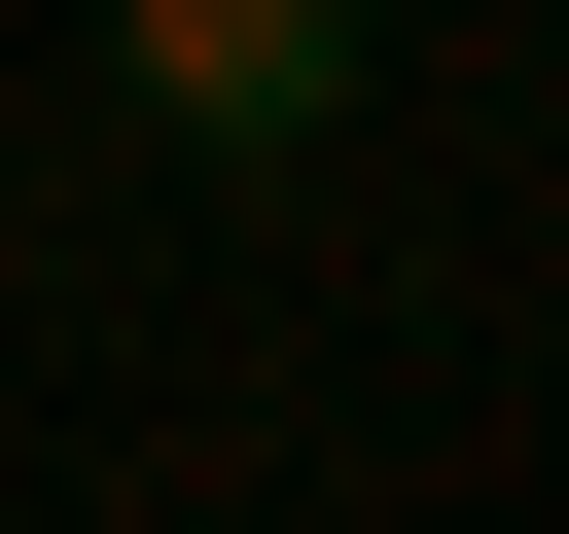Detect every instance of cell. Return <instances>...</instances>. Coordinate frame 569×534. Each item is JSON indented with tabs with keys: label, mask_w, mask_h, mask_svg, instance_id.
<instances>
[{
	"label": "cell",
	"mask_w": 569,
	"mask_h": 534,
	"mask_svg": "<svg viewBox=\"0 0 569 534\" xmlns=\"http://www.w3.org/2000/svg\"><path fill=\"white\" fill-rule=\"evenodd\" d=\"M356 71H391V0H107V107H142V142H213V178H284Z\"/></svg>",
	"instance_id": "obj_1"
}]
</instances>
